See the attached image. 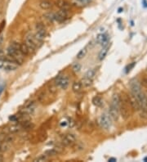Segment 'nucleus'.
<instances>
[{"label": "nucleus", "mask_w": 147, "mask_h": 162, "mask_svg": "<svg viewBox=\"0 0 147 162\" xmlns=\"http://www.w3.org/2000/svg\"><path fill=\"white\" fill-rule=\"evenodd\" d=\"M119 113L121 114L122 117L124 120H127L130 118L132 113V107L131 103L129 100V95L123 94L121 98L120 97V102H119Z\"/></svg>", "instance_id": "f257e3e1"}, {"label": "nucleus", "mask_w": 147, "mask_h": 162, "mask_svg": "<svg viewBox=\"0 0 147 162\" xmlns=\"http://www.w3.org/2000/svg\"><path fill=\"white\" fill-rule=\"evenodd\" d=\"M119 102H120V97L118 94L114 95L112 98L110 109H109V115L114 120H118V119H119Z\"/></svg>", "instance_id": "f03ea898"}, {"label": "nucleus", "mask_w": 147, "mask_h": 162, "mask_svg": "<svg viewBox=\"0 0 147 162\" xmlns=\"http://www.w3.org/2000/svg\"><path fill=\"white\" fill-rule=\"evenodd\" d=\"M7 54H8V57L15 61L18 65H21L24 62L25 56L17 48L14 47L12 45H10L7 48Z\"/></svg>", "instance_id": "7ed1b4c3"}, {"label": "nucleus", "mask_w": 147, "mask_h": 162, "mask_svg": "<svg viewBox=\"0 0 147 162\" xmlns=\"http://www.w3.org/2000/svg\"><path fill=\"white\" fill-rule=\"evenodd\" d=\"M19 65L15 61L11 59L10 57L8 58H0V69L5 71H16L18 68Z\"/></svg>", "instance_id": "20e7f679"}, {"label": "nucleus", "mask_w": 147, "mask_h": 162, "mask_svg": "<svg viewBox=\"0 0 147 162\" xmlns=\"http://www.w3.org/2000/svg\"><path fill=\"white\" fill-rule=\"evenodd\" d=\"M98 125L103 129L108 130L112 126V119L110 115L104 113L98 118Z\"/></svg>", "instance_id": "39448f33"}, {"label": "nucleus", "mask_w": 147, "mask_h": 162, "mask_svg": "<svg viewBox=\"0 0 147 162\" xmlns=\"http://www.w3.org/2000/svg\"><path fill=\"white\" fill-rule=\"evenodd\" d=\"M36 30H37V31L34 35V37L39 43H41V42L44 41L45 37H46V35H47L45 25L43 23L39 22V23L36 25Z\"/></svg>", "instance_id": "423d86ee"}, {"label": "nucleus", "mask_w": 147, "mask_h": 162, "mask_svg": "<svg viewBox=\"0 0 147 162\" xmlns=\"http://www.w3.org/2000/svg\"><path fill=\"white\" fill-rule=\"evenodd\" d=\"M39 42L36 40L34 35H33L30 33L25 36V44L27 45V47L30 49V51H31L32 52H34L35 51L36 49L38 48V47H39L38 44H39Z\"/></svg>", "instance_id": "0eeeda50"}, {"label": "nucleus", "mask_w": 147, "mask_h": 162, "mask_svg": "<svg viewBox=\"0 0 147 162\" xmlns=\"http://www.w3.org/2000/svg\"><path fill=\"white\" fill-rule=\"evenodd\" d=\"M55 83L56 86H58L61 89H66L70 84V79L66 75H57L55 79Z\"/></svg>", "instance_id": "6e6552de"}, {"label": "nucleus", "mask_w": 147, "mask_h": 162, "mask_svg": "<svg viewBox=\"0 0 147 162\" xmlns=\"http://www.w3.org/2000/svg\"><path fill=\"white\" fill-rule=\"evenodd\" d=\"M48 139V133L45 129H40L35 134L33 135L31 139L32 143H40L45 142Z\"/></svg>", "instance_id": "1a4fd4ad"}, {"label": "nucleus", "mask_w": 147, "mask_h": 162, "mask_svg": "<svg viewBox=\"0 0 147 162\" xmlns=\"http://www.w3.org/2000/svg\"><path fill=\"white\" fill-rule=\"evenodd\" d=\"M129 86L131 89V93L134 96L138 95L141 92V84L138 81V79L133 78L129 82Z\"/></svg>", "instance_id": "9d476101"}, {"label": "nucleus", "mask_w": 147, "mask_h": 162, "mask_svg": "<svg viewBox=\"0 0 147 162\" xmlns=\"http://www.w3.org/2000/svg\"><path fill=\"white\" fill-rule=\"evenodd\" d=\"M77 138L75 134H72V133H69L65 134L61 139V143H62V146H71L74 143H75Z\"/></svg>", "instance_id": "9b49d317"}, {"label": "nucleus", "mask_w": 147, "mask_h": 162, "mask_svg": "<svg viewBox=\"0 0 147 162\" xmlns=\"http://www.w3.org/2000/svg\"><path fill=\"white\" fill-rule=\"evenodd\" d=\"M35 110V103L34 101H30L25 105L24 108L21 110L20 113L25 115H30Z\"/></svg>", "instance_id": "f8f14e48"}, {"label": "nucleus", "mask_w": 147, "mask_h": 162, "mask_svg": "<svg viewBox=\"0 0 147 162\" xmlns=\"http://www.w3.org/2000/svg\"><path fill=\"white\" fill-rule=\"evenodd\" d=\"M53 13H54V21L56 22H63L67 19L68 13L66 10L60 9L58 12Z\"/></svg>", "instance_id": "ddd939ff"}, {"label": "nucleus", "mask_w": 147, "mask_h": 162, "mask_svg": "<svg viewBox=\"0 0 147 162\" xmlns=\"http://www.w3.org/2000/svg\"><path fill=\"white\" fill-rule=\"evenodd\" d=\"M96 42L97 44L101 45L102 47L106 46L109 44L110 41V36L108 35L107 34H99L98 35L96 36Z\"/></svg>", "instance_id": "4468645a"}, {"label": "nucleus", "mask_w": 147, "mask_h": 162, "mask_svg": "<svg viewBox=\"0 0 147 162\" xmlns=\"http://www.w3.org/2000/svg\"><path fill=\"white\" fill-rule=\"evenodd\" d=\"M64 146H55L50 150H48L45 151L44 154L46 155L48 157H51V156H57L59 155L60 153H61L63 151Z\"/></svg>", "instance_id": "2eb2a0df"}, {"label": "nucleus", "mask_w": 147, "mask_h": 162, "mask_svg": "<svg viewBox=\"0 0 147 162\" xmlns=\"http://www.w3.org/2000/svg\"><path fill=\"white\" fill-rule=\"evenodd\" d=\"M56 5L60 9H63L66 11H68L70 8V4H69L66 0H56Z\"/></svg>", "instance_id": "dca6fc26"}, {"label": "nucleus", "mask_w": 147, "mask_h": 162, "mask_svg": "<svg viewBox=\"0 0 147 162\" xmlns=\"http://www.w3.org/2000/svg\"><path fill=\"white\" fill-rule=\"evenodd\" d=\"M110 46L108 44L106 46L102 47V49L100 51L99 54H98V60H99V61H103V60L106 58V57L107 55L108 52H109V49H110Z\"/></svg>", "instance_id": "f3484780"}, {"label": "nucleus", "mask_w": 147, "mask_h": 162, "mask_svg": "<svg viewBox=\"0 0 147 162\" xmlns=\"http://www.w3.org/2000/svg\"><path fill=\"white\" fill-rule=\"evenodd\" d=\"M52 6L53 4L49 0H41L39 2V7L44 10H49L52 8Z\"/></svg>", "instance_id": "a211bd4d"}, {"label": "nucleus", "mask_w": 147, "mask_h": 162, "mask_svg": "<svg viewBox=\"0 0 147 162\" xmlns=\"http://www.w3.org/2000/svg\"><path fill=\"white\" fill-rule=\"evenodd\" d=\"M92 104L96 107H101L103 106V100L99 96H96L92 98Z\"/></svg>", "instance_id": "6ab92c4d"}, {"label": "nucleus", "mask_w": 147, "mask_h": 162, "mask_svg": "<svg viewBox=\"0 0 147 162\" xmlns=\"http://www.w3.org/2000/svg\"><path fill=\"white\" fill-rule=\"evenodd\" d=\"M82 88H83V84H82V82L80 81H75L72 85V89L75 93H79L81 91Z\"/></svg>", "instance_id": "aec40b11"}, {"label": "nucleus", "mask_w": 147, "mask_h": 162, "mask_svg": "<svg viewBox=\"0 0 147 162\" xmlns=\"http://www.w3.org/2000/svg\"><path fill=\"white\" fill-rule=\"evenodd\" d=\"M96 75V71L94 69H89L86 73H85V75H84V77L85 78H87V79H91V80H93L94 79V77H95Z\"/></svg>", "instance_id": "412c9836"}, {"label": "nucleus", "mask_w": 147, "mask_h": 162, "mask_svg": "<svg viewBox=\"0 0 147 162\" xmlns=\"http://www.w3.org/2000/svg\"><path fill=\"white\" fill-rule=\"evenodd\" d=\"M91 2H92V0H75V3L79 7L88 6L90 4H91Z\"/></svg>", "instance_id": "4be33fe9"}, {"label": "nucleus", "mask_w": 147, "mask_h": 162, "mask_svg": "<svg viewBox=\"0 0 147 162\" xmlns=\"http://www.w3.org/2000/svg\"><path fill=\"white\" fill-rule=\"evenodd\" d=\"M22 129V126H21V125L19 124V125H12L9 128V131H10V133H12V134H14V133H17V132H19Z\"/></svg>", "instance_id": "5701e85b"}, {"label": "nucleus", "mask_w": 147, "mask_h": 162, "mask_svg": "<svg viewBox=\"0 0 147 162\" xmlns=\"http://www.w3.org/2000/svg\"><path fill=\"white\" fill-rule=\"evenodd\" d=\"M87 52H88V48L87 47H84L83 49H81L79 52H78V54L76 56V57H77V59H82V58H84V57L86 56L87 54Z\"/></svg>", "instance_id": "b1692460"}, {"label": "nucleus", "mask_w": 147, "mask_h": 162, "mask_svg": "<svg viewBox=\"0 0 147 162\" xmlns=\"http://www.w3.org/2000/svg\"><path fill=\"white\" fill-rule=\"evenodd\" d=\"M72 70H73V71L75 73H79L81 70H82V66L79 63H78V62L74 63L73 66H72Z\"/></svg>", "instance_id": "393cba45"}, {"label": "nucleus", "mask_w": 147, "mask_h": 162, "mask_svg": "<svg viewBox=\"0 0 147 162\" xmlns=\"http://www.w3.org/2000/svg\"><path fill=\"white\" fill-rule=\"evenodd\" d=\"M92 81H93V80L87 79V78L84 77V79H82L81 82H82V84L84 85V87H90L91 84H92Z\"/></svg>", "instance_id": "a878e982"}, {"label": "nucleus", "mask_w": 147, "mask_h": 162, "mask_svg": "<svg viewBox=\"0 0 147 162\" xmlns=\"http://www.w3.org/2000/svg\"><path fill=\"white\" fill-rule=\"evenodd\" d=\"M48 156H47L46 155H41L39 156H38L37 158H35L34 160V162H42V161H48Z\"/></svg>", "instance_id": "bb28decb"}, {"label": "nucleus", "mask_w": 147, "mask_h": 162, "mask_svg": "<svg viewBox=\"0 0 147 162\" xmlns=\"http://www.w3.org/2000/svg\"><path fill=\"white\" fill-rule=\"evenodd\" d=\"M44 16L46 17V19L48 20L49 21H51V22H54L55 21H54V13L53 12H48V13H46Z\"/></svg>", "instance_id": "cd10ccee"}, {"label": "nucleus", "mask_w": 147, "mask_h": 162, "mask_svg": "<svg viewBox=\"0 0 147 162\" xmlns=\"http://www.w3.org/2000/svg\"><path fill=\"white\" fill-rule=\"evenodd\" d=\"M69 125V120H67L66 119H64L62 120L60 122V126L61 128H64V127H66Z\"/></svg>", "instance_id": "c85d7f7f"}, {"label": "nucleus", "mask_w": 147, "mask_h": 162, "mask_svg": "<svg viewBox=\"0 0 147 162\" xmlns=\"http://www.w3.org/2000/svg\"><path fill=\"white\" fill-rule=\"evenodd\" d=\"M141 83L145 87H147V77H144L142 80H141Z\"/></svg>", "instance_id": "c756f323"}, {"label": "nucleus", "mask_w": 147, "mask_h": 162, "mask_svg": "<svg viewBox=\"0 0 147 162\" xmlns=\"http://www.w3.org/2000/svg\"><path fill=\"white\" fill-rule=\"evenodd\" d=\"M4 85H1L0 86V96L2 94V93L4 91Z\"/></svg>", "instance_id": "7c9ffc66"}, {"label": "nucleus", "mask_w": 147, "mask_h": 162, "mask_svg": "<svg viewBox=\"0 0 147 162\" xmlns=\"http://www.w3.org/2000/svg\"><path fill=\"white\" fill-rule=\"evenodd\" d=\"M117 160H116L115 158H110L109 159V161H110V162H114V161H116Z\"/></svg>", "instance_id": "2f4dec72"}, {"label": "nucleus", "mask_w": 147, "mask_h": 162, "mask_svg": "<svg viewBox=\"0 0 147 162\" xmlns=\"http://www.w3.org/2000/svg\"><path fill=\"white\" fill-rule=\"evenodd\" d=\"M4 161V157H3V156L2 155H0V162L3 161Z\"/></svg>", "instance_id": "473e14b6"}, {"label": "nucleus", "mask_w": 147, "mask_h": 162, "mask_svg": "<svg viewBox=\"0 0 147 162\" xmlns=\"http://www.w3.org/2000/svg\"><path fill=\"white\" fill-rule=\"evenodd\" d=\"M122 12V8H119V12Z\"/></svg>", "instance_id": "72a5a7b5"}, {"label": "nucleus", "mask_w": 147, "mask_h": 162, "mask_svg": "<svg viewBox=\"0 0 147 162\" xmlns=\"http://www.w3.org/2000/svg\"><path fill=\"white\" fill-rule=\"evenodd\" d=\"M146 101H147V93H146Z\"/></svg>", "instance_id": "f704fd0d"}, {"label": "nucleus", "mask_w": 147, "mask_h": 162, "mask_svg": "<svg viewBox=\"0 0 147 162\" xmlns=\"http://www.w3.org/2000/svg\"><path fill=\"white\" fill-rule=\"evenodd\" d=\"M146 71H147V66H146Z\"/></svg>", "instance_id": "c9c22d12"}]
</instances>
